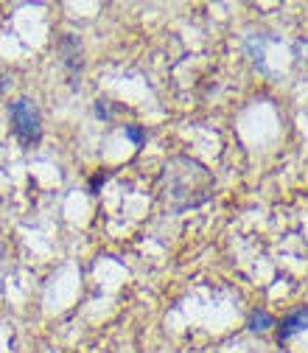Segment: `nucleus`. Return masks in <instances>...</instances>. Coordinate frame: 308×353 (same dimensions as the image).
Segmentation results:
<instances>
[{"label":"nucleus","mask_w":308,"mask_h":353,"mask_svg":"<svg viewBox=\"0 0 308 353\" xmlns=\"http://www.w3.org/2000/svg\"><path fill=\"white\" fill-rule=\"evenodd\" d=\"M302 325H305V308H300L297 314H291L289 320H283V323H280L278 339H280V342H286V339H289V334H297V331H302Z\"/></svg>","instance_id":"7ed1b4c3"},{"label":"nucleus","mask_w":308,"mask_h":353,"mask_svg":"<svg viewBox=\"0 0 308 353\" xmlns=\"http://www.w3.org/2000/svg\"><path fill=\"white\" fill-rule=\"evenodd\" d=\"M213 191V176L205 165L188 160V157H174L163 168V199L177 208H194L202 205Z\"/></svg>","instance_id":"f257e3e1"},{"label":"nucleus","mask_w":308,"mask_h":353,"mask_svg":"<svg viewBox=\"0 0 308 353\" xmlns=\"http://www.w3.org/2000/svg\"><path fill=\"white\" fill-rule=\"evenodd\" d=\"M126 138H132L135 143H143V138H146V132L143 129H138V126H126Z\"/></svg>","instance_id":"39448f33"},{"label":"nucleus","mask_w":308,"mask_h":353,"mask_svg":"<svg viewBox=\"0 0 308 353\" xmlns=\"http://www.w3.org/2000/svg\"><path fill=\"white\" fill-rule=\"evenodd\" d=\"M0 84H3V81H0Z\"/></svg>","instance_id":"0eeeda50"},{"label":"nucleus","mask_w":308,"mask_h":353,"mask_svg":"<svg viewBox=\"0 0 308 353\" xmlns=\"http://www.w3.org/2000/svg\"><path fill=\"white\" fill-rule=\"evenodd\" d=\"M107 176H110V171H104L101 176H93V180H90V194H96V191L101 188V183L107 180Z\"/></svg>","instance_id":"423d86ee"},{"label":"nucleus","mask_w":308,"mask_h":353,"mask_svg":"<svg viewBox=\"0 0 308 353\" xmlns=\"http://www.w3.org/2000/svg\"><path fill=\"white\" fill-rule=\"evenodd\" d=\"M263 328H272V317L263 314V312H258V314L252 317V331H263Z\"/></svg>","instance_id":"20e7f679"},{"label":"nucleus","mask_w":308,"mask_h":353,"mask_svg":"<svg viewBox=\"0 0 308 353\" xmlns=\"http://www.w3.org/2000/svg\"><path fill=\"white\" fill-rule=\"evenodd\" d=\"M9 118H12V129L23 146H37L39 135H42V126H39V112L34 107V101L28 99H17L9 107Z\"/></svg>","instance_id":"f03ea898"}]
</instances>
